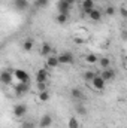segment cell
<instances>
[{
	"label": "cell",
	"instance_id": "ac0fdd59",
	"mask_svg": "<svg viewBox=\"0 0 127 128\" xmlns=\"http://www.w3.org/2000/svg\"><path fill=\"white\" fill-rule=\"evenodd\" d=\"M96 76H97V74H96L94 72H90V70H88V72H84V74H82L84 80H87V82H91Z\"/></svg>",
	"mask_w": 127,
	"mask_h": 128
},
{
	"label": "cell",
	"instance_id": "4dcf8cb0",
	"mask_svg": "<svg viewBox=\"0 0 127 128\" xmlns=\"http://www.w3.org/2000/svg\"><path fill=\"white\" fill-rule=\"evenodd\" d=\"M63 2H67V3H70V4H73V3H75V0H63Z\"/></svg>",
	"mask_w": 127,
	"mask_h": 128
},
{
	"label": "cell",
	"instance_id": "52a82bcc",
	"mask_svg": "<svg viewBox=\"0 0 127 128\" xmlns=\"http://www.w3.org/2000/svg\"><path fill=\"white\" fill-rule=\"evenodd\" d=\"M51 124H52V116L48 115V113H45L39 119V128H48V127H51Z\"/></svg>",
	"mask_w": 127,
	"mask_h": 128
},
{
	"label": "cell",
	"instance_id": "5bb4252c",
	"mask_svg": "<svg viewBox=\"0 0 127 128\" xmlns=\"http://www.w3.org/2000/svg\"><path fill=\"white\" fill-rule=\"evenodd\" d=\"M14 6L18 10H26L29 8V0H14Z\"/></svg>",
	"mask_w": 127,
	"mask_h": 128
},
{
	"label": "cell",
	"instance_id": "7c38bea8",
	"mask_svg": "<svg viewBox=\"0 0 127 128\" xmlns=\"http://www.w3.org/2000/svg\"><path fill=\"white\" fill-rule=\"evenodd\" d=\"M105 80H112L114 78H115V72L112 70V68H103V72H102V74H100Z\"/></svg>",
	"mask_w": 127,
	"mask_h": 128
},
{
	"label": "cell",
	"instance_id": "4fadbf2b",
	"mask_svg": "<svg viewBox=\"0 0 127 128\" xmlns=\"http://www.w3.org/2000/svg\"><path fill=\"white\" fill-rule=\"evenodd\" d=\"M52 52V48H51V45L49 43H46V42H43L42 43V46H40V55H43V57H49V54Z\"/></svg>",
	"mask_w": 127,
	"mask_h": 128
},
{
	"label": "cell",
	"instance_id": "30bf717a",
	"mask_svg": "<svg viewBox=\"0 0 127 128\" xmlns=\"http://www.w3.org/2000/svg\"><path fill=\"white\" fill-rule=\"evenodd\" d=\"M81 6H82V12L88 15V14H90V10H93V9H94V2H93V0H82Z\"/></svg>",
	"mask_w": 127,
	"mask_h": 128
},
{
	"label": "cell",
	"instance_id": "8fae6325",
	"mask_svg": "<svg viewBox=\"0 0 127 128\" xmlns=\"http://www.w3.org/2000/svg\"><path fill=\"white\" fill-rule=\"evenodd\" d=\"M46 67H49V68H54V67H57L58 66V57H54V55H49V57H46Z\"/></svg>",
	"mask_w": 127,
	"mask_h": 128
},
{
	"label": "cell",
	"instance_id": "484cf974",
	"mask_svg": "<svg viewBox=\"0 0 127 128\" xmlns=\"http://www.w3.org/2000/svg\"><path fill=\"white\" fill-rule=\"evenodd\" d=\"M21 128H34V124L32 121H26V122L21 124Z\"/></svg>",
	"mask_w": 127,
	"mask_h": 128
},
{
	"label": "cell",
	"instance_id": "9a60e30c",
	"mask_svg": "<svg viewBox=\"0 0 127 128\" xmlns=\"http://www.w3.org/2000/svg\"><path fill=\"white\" fill-rule=\"evenodd\" d=\"M88 16H90V20L91 21H100L102 20V12L99 10V9H93V10H90V14H88Z\"/></svg>",
	"mask_w": 127,
	"mask_h": 128
},
{
	"label": "cell",
	"instance_id": "3957f363",
	"mask_svg": "<svg viewBox=\"0 0 127 128\" xmlns=\"http://www.w3.org/2000/svg\"><path fill=\"white\" fill-rule=\"evenodd\" d=\"M48 70L46 68H39L36 72V84H40V82H48Z\"/></svg>",
	"mask_w": 127,
	"mask_h": 128
},
{
	"label": "cell",
	"instance_id": "603a6c76",
	"mask_svg": "<svg viewBox=\"0 0 127 128\" xmlns=\"http://www.w3.org/2000/svg\"><path fill=\"white\" fill-rule=\"evenodd\" d=\"M55 20H57V22H58V24H64V22L67 21V14H58Z\"/></svg>",
	"mask_w": 127,
	"mask_h": 128
},
{
	"label": "cell",
	"instance_id": "f546056e",
	"mask_svg": "<svg viewBox=\"0 0 127 128\" xmlns=\"http://www.w3.org/2000/svg\"><path fill=\"white\" fill-rule=\"evenodd\" d=\"M120 14L123 15V18H127V9H124V8H121V9H120Z\"/></svg>",
	"mask_w": 127,
	"mask_h": 128
},
{
	"label": "cell",
	"instance_id": "277c9868",
	"mask_svg": "<svg viewBox=\"0 0 127 128\" xmlns=\"http://www.w3.org/2000/svg\"><path fill=\"white\" fill-rule=\"evenodd\" d=\"M91 84H93V88H94V90L103 91V90H105V85H106V80H105L102 76H96L94 79L91 80Z\"/></svg>",
	"mask_w": 127,
	"mask_h": 128
},
{
	"label": "cell",
	"instance_id": "d6986e66",
	"mask_svg": "<svg viewBox=\"0 0 127 128\" xmlns=\"http://www.w3.org/2000/svg\"><path fill=\"white\" fill-rule=\"evenodd\" d=\"M99 60H100V58H97L96 54H88V55L85 57V61L88 64H96V63H99Z\"/></svg>",
	"mask_w": 127,
	"mask_h": 128
},
{
	"label": "cell",
	"instance_id": "d4e9b609",
	"mask_svg": "<svg viewBox=\"0 0 127 128\" xmlns=\"http://www.w3.org/2000/svg\"><path fill=\"white\" fill-rule=\"evenodd\" d=\"M46 85H48V82H40V84H37V90H39V92L46 91Z\"/></svg>",
	"mask_w": 127,
	"mask_h": 128
},
{
	"label": "cell",
	"instance_id": "cb8c5ba5",
	"mask_svg": "<svg viewBox=\"0 0 127 128\" xmlns=\"http://www.w3.org/2000/svg\"><path fill=\"white\" fill-rule=\"evenodd\" d=\"M115 12H117V10H115V8H114V6H106V9H105V14H106L108 16H114V15H115Z\"/></svg>",
	"mask_w": 127,
	"mask_h": 128
},
{
	"label": "cell",
	"instance_id": "5b68a950",
	"mask_svg": "<svg viewBox=\"0 0 127 128\" xmlns=\"http://www.w3.org/2000/svg\"><path fill=\"white\" fill-rule=\"evenodd\" d=\"M73 61H75V58L70 52H63L58 55V63L60 64H73Z\"/></svg>",
	"mask_w": 127,
	"mask_h": 128
},
{
	"label": "cell",
	"instance_id": "44dd1931",
	"mask_svg": "<svg viewBox=\"0 0 127 128\" xmlns=\"http://www.w3.org/2000/svg\"><path fill=\"white\" fill-rule=\"evenodd\" d=\"M67 128H79V122H78V119L76 118H69V121H67Z\"/></svg>",
	"mask_w": 127,
	"mask_h": 128
},
{
	"label": "cell",
	"instance_id": "8992f818",
	"mask_svg": "<svg viewBox=\"0 0 127 128\" xmlns=\"http://www.w3.org/2000/svg\"><path fill=\"white\" fill-rule=\"evenodd\" d=\"M12 78H15V76H12V72H9V70H3V72L0 73V80H2L3 85L12 84Z\"/></svg>",
	"mask_w": 127,
	"mask_h": 128
},
{
	"label": "cell",
	"instance_id": "6da1fadb",
	"mask_svg": "<svg viewBox=\"0 0 127 128\" xmlns=\"http://www.w3.org/2000/svg\"><path fill=\"white\" fill-rule=\"evenodd\" d=\"M12 113H14V116H15V118H23V116L27 113V106H26L24 103H18V104H15V106H14Z\"/></svg>",
	"mask_w": 127,
	"mask_h": 128
},
{
	"label": "cell",
	"instance_id": "ba28073f",
	"mask_svg": "<svg viewBox=\"0 0 127 128\" xmlns=\"http://www.w3.org/2000/svg\"><path fill=\"white\" fill-rule=\"evenodd\" d=\"M14 90H15V92H17L18 96H23V94L29 92V84H26V82H18V84L14 86Z\"/></svg>",
	"mask_w": 127,
	"mask_h": 128
},
{
	"label": "cell",
	"instance_id": "83f0119b",
	"mask_svg": "<svg viewBox=\"0 0 127 128\" xmlns=\"http://www.w3.org/2000/svg\"><path fill=\"white\" fill-rule=\"evenodd\" d=\"M46 3H48V0H36V4H37L39 8H43V6H46Z\"/></svg>",
	"mask_w": 127,
	"mask_h": 128
},
{
	"label": "cell",
	"instance_id": "2e32d148",
	"mask_svg": "<svg viewBox=\"0 0 127 128\" xmlns=\"http://www.w3.org/2000/svg\"><path fill=\"white\" fill-rule=\"evenodd\" d=\"M70 97H72L73 100H82V98H84V94H82V91H81L79 88H72Z\"/></svg>",
	"mask_w": 127,
	"mask_h": 128
},
{
	"label": "cell",
	"instance_id": "9c48e42d",
	"mask_svg": "<svg viewBox=\"0 0 127 128\" xmlns=\"http://www.w3.org/2000/svg\"><path fill=\"white\" fill-rule=\"evenodd\" d=\"M72 4L67 3V2H63V0H58V4H57V9H58V14H69Z\"/></svg>",
	"mask_w": 127,
	"mask_h": 128
},
{
	"label": "cell",
	"instance_id": "7402d4cb",
	"mask_svg": "<svg viewBox=\"0 0 127 128\" xmlns=\"http://www.w3.org/2000/svg\"><path fill=\"white\" fill-rule=\"evenodd\" d=\"M39 100H40L42 103L48 101V100H49V92H48V91H42V92H39Z\"/></svg>",
	"mask_w": 127,
	"mask_h": 128
},
{
	"label": "cell",
	"instance_id": "ffe728a7",
	"mask_svg": "<svg viewBox=\"0 0 127 128\" xmlns=\"http://www.w3.org/2000/svg\"><path fill=\"white\" fill-rule=\"evenodd\" d=\"M99 64H100L102 68H109V66H111V60H109L108 57H103V58L99 60Z\"/></svg>",
	"mask_w": 127,
	"mask_h": 128
},
{
	"label": "cell",
	"instance_id": "7a4b0ae2",
	"mask_svg": "<svg viewBox=\"0 0 127 128\" xmlns=\"http://www.w3.org/2000/svg\"><path fill=\"white\" fill-rule=\"evenodd\" d=\"M14 76L18 79V82H26V84H29L30 76H29V73H27L26 70H23V68H17V70H14Z\"/></svg>",
	"mask_w": 127,
	"mask_h": 128
},
{
	"label": "cell",
	"instance_id": "e0dca14e",
	"mask_svg": "<svg viewBox=\"0 0 127 128\" xmlns=\"http://www.w3.org/2000/svg\"><path fill=\"white\" fill-rule=\"evenodd\" d=\"M23 49H24L26 52H30V51H32L33 49V39H26V40H24Z\"/></svg>",
	"mask_w": 127,
	"mask_h": 128
},
{
	"label": "cell",
	"instance_id": "1f68e13d",
	"mask_svg": "<svg viewBox=\"0 0 127 128\" xmlns=\"http://www.w3.org/2000/svg\"><path fill=\"white\" fill-rule=\"evenodd\" d=\"M126 63H127V57H126Z\"/></svg>",
	"mask_w": 127,
	"mask_h": 128
},
{
	"label": "cell",
	"instance_id": "4316f807",
	"mask_svg": "<svg viewBox=\"0 0 127 128\" xmlns=\"http://www.w3.org/2000/svg\"><path fill=\"white\" fill-rule=\"evenodd\" d=\"M76 112H78L79 115H85V113H87V109H85L84 106H76Z\"/></svg>",
	"mask_w": 127,
	"mask_h": 128
},
{
	"label": "cell",
	"instance_id": "f1b7e54d",
	"mask_svg": "<svg viewBox=\"0 0 127 128\" xmlns=\"http://www.w3.org/2000/svg\"><path fill=\"white\" fill-rule=\"evenodd\" d=\"M75 43H76V45H82V43H85V39H82V37H75Z\"/></svg>",
	"mask_w": 127,
	"mask_h": 128
}]
</instances>
